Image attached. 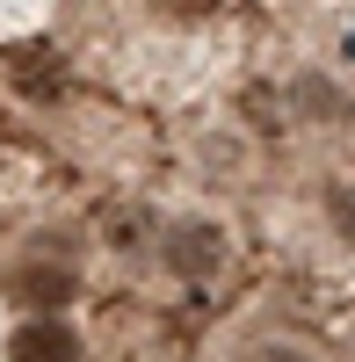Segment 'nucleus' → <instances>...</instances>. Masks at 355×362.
Wrapping results in <instances>:
<instances>
[{
    "label": "nucleus",
    "mask_w": 355,
    "mask_h": 362,
    "mask_svg": "<svg viewBox=\"0 0 355 362\" xmlns=\"http://www.w3.org/2000/svg\"><path fill=\"white\" fill-rule=\"evenodd\" d=\"M167 261L182 268V276H218V268H225V232L218 225H174Z\"/></svg>",
    "instance_id": "1"
},
{
    "label": "nucleus",
    "mask_w": 355,
    "mask_h": 362,
    "mask_svg": "<svg viewBox=\"0 0 355 362\" xmlns=\"http://www.w3.org/2000/svg\"><path fill=\"white\" fill-rule=\"evenodd\" d=\"M8 355H15V362H80L73 334H66V326H58V319H29L22 334L8 341Z\"/></svg>",
    "instance_id": "2"
},
{
    "label": "nucleus",
    "mask_w": 355,
    "mask_h": 362,
    "mask_svg": "<svg viewBox=\"0 0 355 362\" xmlns=\"http://www.w3.org/2000/svg\"><path fill=\"white\" fill-rule=\"evenodd\" d=\"M66 276H51V268H29V283H22V297H29V305H66Z\"/></svg>",
    "instance_id": "3"
},
{
    "label": "nucleus",
    "mask_w": 355,
    "mask_h": 362,
    "mask_svg": "<svg viewBox=\"0 0 355 362\" xmlns=\"http://www.w3.org/2000/svg\"><path fill=\"white\" fill-rule=\"evenodd\" d=\"M334 210H341V232H348V239H355V196H348V189H341V196H334Z\"/></svg>",
    "instance_id": "4"
},
{
    "label": "nucleus",
    "mask_w": 355,
    "mask_h": 362,
    "mask_svg": "<svg viewBox=\"0 0 355 362\" xmlns=\"http://www.w3.org/2000/svg\"><path fill=\"white\" fill-rule=\"evenodd\" d=\"M254 362H305V355H290V348H261Z\"/></svg>",
    "instance_id": "5"
}]
</instances>
